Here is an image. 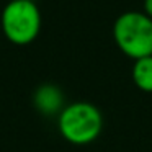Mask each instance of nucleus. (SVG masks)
<instances>
[{"instance_id": "f257e3e1", "label": "nucleus", "mask_w": 152, "mask_h": 152, "mask_svg": "<svg viewBox=\"0 0 152 152\" xmlns=\"http://www.w3.org/2000/svg\"><path fill=\"white\" fill-rule=\"evenodd\" d=\"M59 132L67 142L85 145L100 136L103 128V116L95 105L75 102L64 106L57 119Z\"/></svg>"}, {"instance_id": "f03ea898", "label": "nucleus", "mask_w": 152, "mask_h": 152, "mask_svg": "<svg viewBox=\"0 0 152 152\" xmlns=\"http://www.w3.org/2000/svg\"><path fill=\"white\" fill-rule=\"evenodd\" d=\"M113 38L131 59L152 56V18L144 12H124L113 25Z\"/></svg>"}, {"instance_id": "7ed1b4c3", "label": "nucleus", "mask_w": 152, "mask_h": 152, "mask_svg": "<svg viewBox=\"0 0 152 152\" xmlns=\"http://www.w3.org/2000/svg\"><path fill=\"white\" fill-rule=\"evenodd\" d=\"M0 21L5 38L17 46L33 43L41 31V13L33 0H10Z\"/></svg>"}, {"instance_id": "20e7f679", "label": "nucleus", "mask_w": 152, "mask_h": 152, "mask_svg": "<svg viewBox=\"0 0 152 152\" xmlns=\"http://www.w3.org/2000/svg\"><path fill=\"white\" fill-rule=\"evenodd\" d=\"M34 108L46 116L59 115L64 108V95L61 88L51 83H44V85L38 87L33 96Z\"/></svg>"}, {"instance_id": "39448f33", "label": "nucleus", "mask_w": 152, "mask_h": 152, "mask_svg": "<svg viewBox=\"0 0 152 152\" xmlns=\"http://www.w3.org/2000/svg\"><path fill=\"white\" fill-rule=\"evenodd\" d=\"M131 75L134 85L139 90L152 93V56L136 59Z\"/></svg>"}, {"instance_id": "423d86ee", "label": "nucleus", "mask_w": 152, "mask_h": 152, "mask_svg": "<svg viewBox=\"0 0 152 152\" xmlns=\"http://www.w3.org/2000/svg\"><path fill=\"white\" fill-rule=\"evenodd\" d=\"M144 13L152 18V0H144Z\"/></svg>"}]
</instances>
